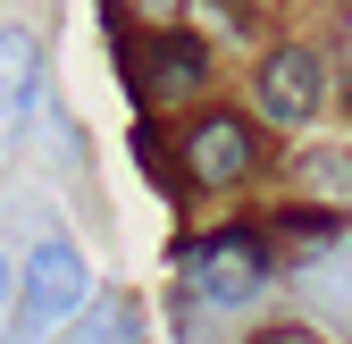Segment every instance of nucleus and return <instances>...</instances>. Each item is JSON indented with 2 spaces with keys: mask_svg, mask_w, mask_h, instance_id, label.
<instances>
[{
  "mask_svg": "<svg viewBox=\"0 0 352 344\" xmlns=\"http://www.w3.org/2000/svg\"><path fill=\"white\" fill-rule=\"evenodd\" d=\"M93 303L76 244H34V261L17 269V311H9V344H59L67 319Z\"/></svg>",
  "mask_w": 352,
  "mask_h": 344,
  "instance_id": "nucleus-1",
  "label": "nucleus"
},
{
  "mask_svg": "<svg viewBox=\"0 0 352 344\" xmlns=\"http://www.w3.org/2000/svg\"><path fill=\"white\" fill-rule=\"evenodd\" d=\"M269 235L285 244V261H294V277H302L311 261H327V252L344 244V219H336V210H285V219H277Z\"/></svg>",
  "mask_w": 352,
  "mask_h": 344,
  "instance_id": "nucleus-7",
  "label": "nucleus"
},
{
  "mask_svg": "<svg viewBox=\"0 0 352 344\" xmlns=\"http://www.w3.org/2000/svg\"><path fill=\"white\" fill-rule=\"evenodd\" d=\"M176 9H185V0H109V17H126L135 34H160V25H176Z\"/></svg>",
  "mask_w": 352,
  "mask_h": 344,
  "instance_id": "nucleus-11",
  "label": "nucleus"
},
{
  "mask_svg": "<svg viewBox=\"0 0 352 344\" xmlns=\"http://www.w3.org/2000/svg\"><path fill=\"white\" fill-rule=\"evenodd\" d=\"M59 344H135V327H126V303H118V294L84 303V311L67 319V336H59Z\"/></svg>",
  "mask_w": 352,
  "mask_h": 344,
  "instance_id": "nucleus-9",
  "label": "nucleus"
},
{
  "mask_svg": "<svg viewBox=\"0 0 352 344\" xmlns=\"http://www.w3.org/2000/svg\"><path fill=\"white\" fill-rule=\"evenodd\" d=\"M302 185L327 193V202H344V193H352V160H344V151H311V160H302Z\"/></svg>",
  "mask_w": 352,
  "mask_h": 344,
  "instance_id": "nucleus-10",
  "label": "nucleus"
},
{
  "mask_svg": "<svg viewBox=\"0 0 352 344\" xmlns=\"http://www.w3.org/2000/svg\"><path fill=\"white\" fill-rule=\"evenodd\" d=\"M185 168L201 185H243L252 168H260V135L243 118H201L193 135H185Z\"/></svg>",
  "mask_w": 352,
  "mask_h": 344,
  "instance_id": "nucleus-5",
  "label": "nucleus"
},
{
  "mask_svg": "<svg viewBox=\"0 0 352 344\" xmlns=\"http://www.w3.org/2000/svg\"><path fill=\"white\" fill-rule=\"evenodd\" d=\"M9 311H17V277H9V261H0V327H9Z\"/></svg>",
  "mask_w": 352,
  "mask_h": 344,
  "instance_id": "nucleus-12",
  "label": "nucleus"
},
{
  "mask_svg": "<svg viewBox=\"0 0 352 344\" xmlns=\"http://www.w3.org/2000/svg\"><path fill=\"white\" fill-rule=\"evenodd\" d=\"M42 101V42L34 25H0V118H34Z\"/></svg>",
  "mask_w": 352,
  "mask_h": 344,
  "instance_id": "nucleus-6",
  "label": "nucleus"
},
{
  "mask_svg": "<svg viewBox=\"0 0 352 344\" xmlns=\"http://www.w3.org/2000/svg\"><path fill=\"white\" fill-rule=\"evenodd\" d=\"M126 76H135L143 101H176V93H201L210 59H201V42H185L176 25H160V34H135V42H126Z\"/></svg>",
  "mask_w": 352,
  "mask_h": 344,
  "instance_id": "nucleus-4",
  "label": "nucleus"
},
{
  "mask_svg": "<svg viewBox=\"0 0 352 344\" xmlns=\"http://www.w3.org/2000/svg\"><path fill=\"white\" fill-rule=\"evenodd\" d=\"M260 344H319V336H302V327H277V336H260Z\"/></svg>",
  "mask_w": 352,
  "mask_h": 344,
  "instance_id": "nucleus-13",
  "label": "nucleus"
},
{
  "mask_svg": "<svg viewBox=\"0 0 352 344\" xmlns=\"http://www.w3.org/2000/svg\"><path fill=\"white\" fill-rule=\"evenodd\" d=\"M260 286H269V235H260V227H218L193 252V294H201V303L235 311V303H252Z\"/></svg>",
  "mask_w": 352,
  "mask_h": 344,
  "instance_id": "nucleus-2",
  "label": "nucleus"
},
{
  "mask_svg": "<svg viewBox=\"0 0 352 344\" xmlns=\"http://www.w3.org/2000/svg\"><path fill=\"white\" fill-rule=\"evenodd\" d=\"M260 118L277 126H311L327 109V59L311 51V42H285V51H269V67H260Z\"/></svg>",
  "mask_w": 352,
  "mask_h": 344,
  "instance_id": "nucleus-3",
  "label": "nucleus"
},
{
  "mask_svg": "<svg viewBox=\"0 0 352 344\" xmlns=\"http://www.w3.org/2000/svg\"><path fill=\"white\" fill-rule=\"evenodd\" d=\"M302 294H311L327 319H352V235L327 252V261H311V269H302Z\"/></svg>",
  "mask_w": 352,
  "mask_h": 344,
  "instance_id": "nucleus-8",
  "label": "nucleus"
}]
</instances>
